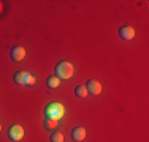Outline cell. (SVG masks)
<instances>
[{
	"instance_id": "cell-1",
	"label": "cell",
	"mask_w": 149,
	"mask_h": 142,
	"mask_svg": "<svg viewBox=\"0 0 149 142\" xmlns=\"http://www.w3.org/2000/svg\"><path fill=\"white\" fill-rule=\"evenodd\" d=\"M45 115H46V119L60 120L65 115V108H63V104H60V103H49L45 108Z\"/></svg>"
},
{
	"instance_id": "cell-2",
	"label": "cell",
	"mask_w": 149,
	"mask_h": 142,
	"mask_svg": "<svg viewBox=\"0 0 149 142\" xmlns=\"http://www.w3.org/2000/svg\"><path fill=\"white\" fill-rule=\"evenodd\" d=\"M73 76V66L72 63L68 62H59L57 66H56V77L57 79H70V77Z\"/></svg>"
},
{
	"instance_id": "cell-3",
	"label": "cell",
	"mask_w": 149,
	"mask_h": 142,
	"mask_svg": "<svg viewBox=\"0 0 149 142\" xmlns=\"http://www.w3.org/2000/svg\"><path fill=\"white\" fill-rule=\"evenodd\" d=\"M8 137L11 141H21L24 137V130H22V126H19V125H11L10 126V130H8Z\"/></svg>"
},
{
	"instance_id": "cell-4",
	"label": "cell",
	"mask_w": 149,
	"mask_h": 142,
	"mask_svg": "<svg viewBox=\"0 0 149 142\" xmlns=\"http://www.w3.org/2000/svg\"><path fill=\"white\" fill-rule=\"evenodd\" d=\"M84 87H86L87 93H91V95H98V93H102V84L98 82V81H95V79H91L89 82L84 85Z\"/></svg>"
},
{
	"instance_id": "cell-5",
	"label": "cell",
	"mask_w": 149,
	"mask_h": 142,
	"mask_svg": "<svg viewBox=\"0 0 149 142\" xmlns=\"http://www.w3.org/2000/svg\"><path fill=\"white\" fill-rule=\"evenodd\" d=\"M119 37L122 38V40H133L135 37V28H132L130 26H122L119 28Z\"/></svg>"
},
{
	"instance_id": "cell-6",
	"label": "cell",
	"mask_w": 149,
	"mask_h": 142,
	"mask_svg": "<svg viewBox=\"0 0 149 142\" xmlns=\"http://www.w3.org/2000/svg\"><path fill=\"white\" fill-rule=\"evenodd\" d=\"M10 57H11L15 62H21V60L26 57V49L21 48V46H16V48L11 49V52H10Z\"/></svg>"
},
{
	"instance_id": "cell-7",
	"label": "cell",
	"mask_w": 149,
	"mask_h": 142,
	"mask_svg": "<svg viewBox=\"0 0 149 142\" xmlns=\"http://www.w3.org/2000/svg\"><path fill=\"white\" fill-rule=\"evenodd\" d=\"M29 77H30L29 73H26V71H17L13 79H15V82L19 84V85H27V81H29Z\"/></svg>"
},
{
	"instance_id": "cell-8",
	"label": "cell",
	"mask_w": 149,
	"mask_h": 142,
	"mask_svg": "<svg viewBox=\"0 0 149 142\" xmlns=\"http://www.w3.org/2000/svg\"><path fill=\"white\" fill-rule=\"evenodd\" d=\"M72 137H73V141H76V142L84 141V137H86V130L81 128V126L73 128V130H72Z\"/></svg>"
},
{
	"instance_id": "cell-9",
	"label": "cell",
	"mask_w": 149,
	"mask_h": 142,
	"mask_svg": "<svg viewBox=\"0 0 149 142\" xmlns=\"http://www.w3.org/2000/svg\"><path fill=\"white\" fill-rule=\"evenodd\" d=\"M59 84H60V79H57L56 76H51V77H48V79H46V85H48L49 88L59 87Z\"/></svg>"
},
{
	"instance_id": "cell-10",
	"label": "cell",
	"mask_w": 149,
	"mask_h": 142,
	"mask_svg": "<svg viewBox=\"0 0 149 142\" xmlns=\"http://www.w3.org/2000/svg\"><path fill=\"white\" fill-rule=\"evenodd\" d=\"M74 95H76V97H79V98L87 97V90H86V87H84V85H79V87H76V88H74Z\"/></svg>"
},
{
	"instance_id": "cell-11",
	"label": "cell",
	"mask_w": 149,
	"mask_h": 142,
	"mask_svg": "<svg viewBox=\"0 0 149 142\" xmlns=\"http://www.w3.org/2000/svg\"><path fill=\"white\" fill-rule=\"evenodd\" d=\"M51 142H63V134L59 131H54L51 134Z\"/></svg>"
},
{
	"instance_id": "cell-12",
	"label": "cell",
	"mask_w": 149,
	"mask_h": 142,
	"mask_svg": "<svg viewBox=\"0 0 149 142\" xmlns=\"http://www.w3.org/2000/svg\"><path fill=\"white\" fill-rule=\"evenodd\" d=\"M56 126H57V120H51V119L45 120V128L46 130H54Z\"/></svg>"
},
{
	"instance_id": "cell-13",
	"label": "cell",
	"mask_w": 149,
	"mask_h": 142,
	"mask_svg": "<svg viewBox=\"0 0 149 142\" xmlns=\"http://www.w3.org/2000/svg\"><path fill=\"white\" fill-rule=\"evenodd\" d=\"M35 84V77L33 76H30L29 77V81H27V85H33Z\"/></svg>"
},
{
	"instance_id": "cell-14",
	"label": "cell",
	"mask_w": 149,
	"mask_h": 142,
	"mask_svg": "<svg viewBox=\"0 0 149 142\" xmlns=\"http://www.w3.org/2000/svg\"><path fill=\"white\" fill-rule=\"evenodd\" d=\"M0 131H2V125H0Z\"/></svg>"
}]
</instances>
